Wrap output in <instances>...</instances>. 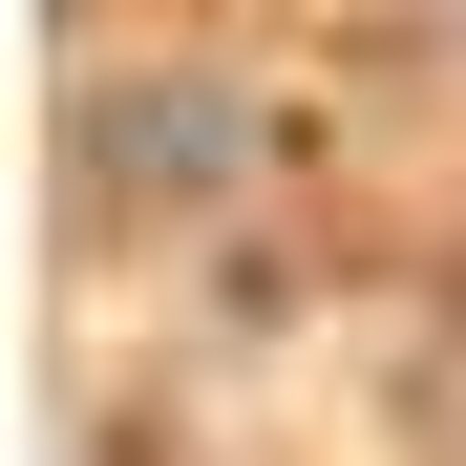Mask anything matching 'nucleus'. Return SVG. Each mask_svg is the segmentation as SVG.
I'll list each match as a JSON object with an SVG mask.
<instances>
[{
    "mask_svg": "<svg viewBox=\"0 0 466 466\" xmlns=\"http://www.w3.org/2000/svg\"><path fill=\"white\" fill-rule=\"evenodd\" d=\"M86 170H106V191H148V170L212 191V170H233V106H212V86H106V106H86Z\"/></svg>",
    "mask_w": 466,
    "mask_h": 466,
    "instance_id": "1",
    "label": "nucleus"
}]
</instances>
